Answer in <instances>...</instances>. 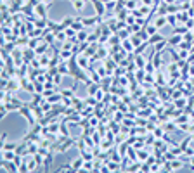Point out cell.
<instances>
[{"label": "cell", "mask_w": 194, "mask_h": 173, "mask_svg": "<svg viewBox=\"0 0 194 173\" xmlns=\"http://www.w3.org/2000/svg\"><path fill=\"white\" fill-rule=\"evenodd\" d=\"M75 144H78V140H75V139H71V137H68V139H66V140L61 144V145H57V147H56V153L64 154L68 149H70V147H73Z\"/></svg>", "instance_id": "6da1fadb"}, {"label": "cell", "mask_w": 194, "mask_h": 173, "mask_svg": "<svg viewBox=\"0 0 194 173\" xmlns=\"http://www.w3.org/2000/svg\"><path fill=\"white\" fill-rule=\"evenodd\" d=\"M47 7H49L47 4H42V2H40V4L35 7V10H37V16H38V18H42V19H47Z\"/></svg>", "instance_id": "7a4b0ae2"}, {"label": "cell", "mask_w": 194, "mask_h": 173, "mask_svg": "<svg viewBox=\"0 0 194 173\" xmlns=\"http://www.w3.org/2000/svg\"><path fill=\"white\" fill-rule=\"evenodd\" d=\"M54 149H51L49 151V154L45 156V161H43V172H49L51 170V164H52V161H54Z\"/></svg>", "instance_id": "3957f363"}, {"label": "cell", "mask_w": 194, "mask_h": 173, "mask_svg": "<svg viewBox=\"0 0 194 173\" xmlns=\"http://www.w3.org/2000/svg\"><path fill=\"white\" fill-rule=\"evenodd\" d=\"M94 7H95V12H97V16H104L106 14V4L104 2H99V0H92Z\"/></svg>", "instance_id": "277c9868"}, {"label": "cell", "mask_w": 194, "mask_h": 173, "mask_svg": "<svg viewBox=\"0 0 194 173\" xmlns=\"http://www.w3.org/2000/svg\"><path fill=\"white\" fill-rule=\"evenodd\" d=\"M83 163H85V159H83L82 156L78 158V159H75L71 163V166H73V172H82V168H83Z\"/></svg>", "instance_id": "5b68a950"}, {"label": "cell", "mask_w": 194, "mask_h": 173, "mask_svg": "<svg viewBox=\"0 0 194 173\" xmlns=\"http://www.w3.org/2000/svg\"><path fill=\"white\" fill-rule=\"evenodd\" d=\"M23 54H24V62L28 64V61H33V59H35V54H37V52H35V49L28 47V49L23 52Z\"/></svg>", "instance_id": "8992f818"}, {"label": "cell", "mask_w": 194, "mask_h": 173, "mask_svg": "<svg viewBox=\"0 0 194 173\" xmlns=\"http://www.w3.org/2000/svg\"><path fill=\"white\" fill-rule=\"evenodd\" d=\"M182 40H184V38H182V35H177V33H175L174 36L168 40V43H170L172 47H179V45L182 43Z\"/></svg>", "instance_id": "52a82bcc"}, {"label": "cell", "mask_w": 194, "mask_h": 173, "mask_svg": "<svg viewBox=\"0 0 194 173\" xmlns=\"http://www.w3.org/2000/svg\"><path fill=\"white\" fill-rule=\"evenodd\" d=\"M76 61H78V66L85 69V68H89V59H87V55L83 54V55H76Z\"/></svg>", "instance_id": "ba28073f"}, {"label": "cell", "mask_w": 194, "mask_h": 173, "mask_svg": "<svg viewBox=\"0 0 194 173\" xmlns=\"http://www.w3.org/2000/svg\"><path fill=\"white\" fill-rule=\"evenodd\" d=\"M135 68H137V69H141V68H146V59L142 57V54L135 55Z\"/></svg>", "instance_id": "9c48e42d"}, {"label": "cell", "mask_w": 194, "mask_h": 173, "mask_svg": "<svg viewBox=\"0 0 194 173\" xmlns=\"http://www.w3.org/2000/svg\"><path fill=\"white\" fill-rule=\"evenodd\" d=\"M168 23V19H166V16H160V18H156V21H154V26L160 30V28H163L165 24Z\"/></svg>", "instance_id": "30bf717a"}, {"label": "cell", "mask_w": 194, "mask_h": 173, "mask_svg": "<svg viewBox=\"0 0 194 173\" xmlns=\"http://www.w3.org/2000/svg\"><path fill=\"white\" fill-rule=\"evenodd\" d=\"M47 47H49V42H43V43H40L37 49H35V52H37V55H43L45 52H47Z\"/></svg>", "instance_id": "8fae6325"}, {"label": "cell", "mask_w": 194, "mask_h": 173, "mask_svg": "<svg viewBox=\"0 0 194 173\" xmlns=\"http://www.w3.org/2000/svg\"><path fill=\"white\" fill-rule=\"evenodd\" d=\"M83 26H85V24L82 23V18H76V19H75V23L71 24V28L76 31V33H78L80 30H83Z\"/></svg>", "instance_id": "7c38bea8"}, {"label": "cell", "mask_w": 194, "mask_h": 173, "mask_svg": "<svg viewBox=\"0 0 194 173\" xmlns=\"http://www.w3.org/2000/svg\"><path fill=\"white\" fill-rule=\"evenodd\" d=\"M16 151H4V156H2V159H5V161H14V158H16Z\"/></svg>", "instance_id": "4fadbf2b"}, {"label": "cell", "mask_w": 194, "mask_h": 173, "mask_svg": "<svg viewBox=\"0 0 194 173\" xmlns=\"http://www.w3.org/2000/svg\"><path fill=\"white\" fill-rule=\"evenodd\" d=\"M161 40H165L163 36L160 35V33H156V35H153V36H149V45H154V43H158V42H161Z\"/></svg>", "instance_id": "5bb4252c"}, {"label": "cell", "mask_w": 194, "mask_h": 173, "mask_svg": "<svg viewBox=\"0 0 194 173\" xmlns=\"http://www.w3.org/2000/svg\"><path fill=\"white\" fill-rule=\"evenodd\" d=\"M166 43H168L166 40H161V42H158V43H154V52H163V49L166 47Z\"/></svg>", "instance_id": "9a60e30c"}, {"label": "cell", "mask_w": 194, "mask_h": 173, "mask_svg": "<svg viewBox=\"0 0 194 173\" xmlns=\"http://www.w3.org/2000/svg\"><path fill=\"white\" fill-rule=\"evenodd\" d=\"M97 49H99V43H94L92 47H90V49H87L83 54H85L87 57H90V55H94V54H95V50H97Z\"/></svg>", "instance_id": "2e32d148"}, {"label": "cell", "mask_w": 194, "mask_h": 173, "mask_svg": "<svg viewBox=\"0 0 194 173\" xmlns=\"http://www.w3.org/2000/svg\"><path fill=\"white\" fill-rule=\"evenodd\" d=\"M59 55H61V59H62V61H68V59H71L75 54H71L70 50H64V49H62V50L59 52Z\"/></svg>", "instance_id": "e0dca14e"}, {"label": "cell", "mask_w": 194, "mask_h": 173, "mask_svg": "<svg viewBox=\"0 0 194 173\" xmlns=\"http://www.w3.org/2000/svg\"><path fill=\"white\" fill-rule=\"evenodd\" d=\"M85 104L94 107V106H97V104H99V101L95 99V95H90V97H87V99H85Z\"/></svg>", "instance_id": "ac0fdd59"}, {"label": "cell", "mask_w": 194, "mask_h": 173, "mask_svg": "<svg viewBox=\"0 0 194 173\" xmlns=\"http://www.w3.org/2000/svg\"><path fill=\"white\" fill-rule=\"evenodd\" d=\"M71 4L75 5V9L76 10H82L83 7H85V0H73Z\"/></svg>", "instance_id": "d6986e66"}, {"label": "cell", "mask_w": 194, "mask_h": 173, "mask_svg": "<svg viewBox=\"0 0 194 173\" xmlns=\"http://www.w3.org/2000/svg\"><path fill=\"white\" fill-rule=\"evenodd\" d=\"M59 92H61L64 97H70V99L75 97V90H73V88H64V90H59Z\"/></svg>", "instance_id": "ffe728a7"}, {"label": "cell", "mask_w": 194, "mask_h": 173, "mask_svg": "<svg viewBox=\"0 0 194 173\" xmlns=\"http://www.w3.org/2000/svg\"><path fill=\"white\" fill-rule=\"evenodd\" d=\"M87 88H89V95H95V93H97V90H99V83H94V85H89Z\"/></svg>", "instance_id": "44dd1931"}, {"label": "cell", "mask_w": 194, "mask_h": 173, "mask_svg": "<svg viewBox=\"0 0 194 173\" xmlns=\"http://www.w3.org/2000/svg\"><path fill=\"white\" fill-rule=\"evenodd\" d=\"M76 36H78V38H76V40H78V42H85V40H87V38H89V35H87V31H83V30H80V31H78V33H76Z\"/></svg>", "instance_id": "7402d4cb"}, {"label": "cell", "mask_w": 194, "mask_h": 173, "mask_svg": "<svg viewBox=\"0 0 194 173\" xmlns=\"http://www.w3.org/2000/svg\"><path fill=\"white\" fill-rule=\"evenodd\" d=\"M19 172H21V173L30 172V166H28V159H24V161H23V163L19 164Z\"/></svg>", "instance_id": "603a6c76"}, {"label": "cell", "mask_w": 194, "mask_h": 173, "mask_svg": "<svg viewBox=\"0 0 194 173\" xmlns=\"http://www.w3.org/2000/svg\"><path fill=\"white\" fill-rule=\"evenodd\" d=\"M56 38L59 42H64L68 38V35H66V31H56Z\"/></svg>", "instance_id": "cb8c5ba5"}, {"label": "cell", "mask_w": 194, "mask_h": 173, "mask_svg": "<svg viewBox=\"0 0 194 173\" xmlns=\"http://www.w3.org/2000/svg\"><path fill=\"white\" fill-rule=\"evenodd\" d=\"M166 19H168V24H170V26H175V24H177V16H174V14H166Z\"/></svg>", "instance_id": "d4e9b609"}, {"label": "cell", "mask_w": 194, "mask_h": 173, "mask_svg": "<svg viewBox=\"0 0 194 173\" xmlns=\"http://www.w3.org/2000/svg\"><path fill=\"white\" fill-rule=\"evenodd\" d=\"M146 31L149 33V36H153V35H156L158 28H156V26H151V24H146Z\"/></svg>", "instance_id": "484cf974"}, {"label": "cell", "mask_w": 194, "mask_h": 173, "mask_svg": "<svg viewBox=\"0 0 194 173\" xmlns=\"http://www.w3.org/2000/svg\"><path fill=\"white\" fill-rule=\"evenodd\" d=\"M180 166H182V163H180L179 159H174V161L170 163V170H179Z\"/></svg>", "instance_id": "4316f807"}, {"label": "cell", "mask_w": 194, "mask_h": 173, "mask_svg": "<svg viewBox=\"0 0 194 173\" xmlns=\"http://www.w3.org/2000/svg\"><path fill=\"white\" fill-rule=\"evenodd\" d=\"M62 76H64V74H61V73H56V74H54V78H52V82L56 83V85H59V83H61V80H62ZM56 90H57V88H56Z\"/></svg>", "instance_id": "83f0119b"}, {"label": "cell", "mask_w": 194, "mask_h": 173, "mask_svg": "<svg viewBox=\"0 0 194 173\" xmlns=\"http://www.w3.org/2000/svg\"><path fill=\"white\" fill-rule=\"evenodd\" d=\"M187 30H189L187 26H179V28H175V33H177V35H185Z\"/></svg>", "instance_id": "f1b7e54d"}, {"label": "cell", "mask_w": 194, "mask_h": 173, "mask_svg": "<svg viewBox=\"0 0 194 173\" xmlns=\"http://www.w3.org/2000/svg\"><path fill=\"white\" fill-rule=\"evenodd\" d=\"M28 166H30V172H35V168L38 166V163L35 161V158H33V159H30V161H28Z\"/></svg>", "instance_id": "f546056e"}, {"label": "cell", "mask_w": 194, "mask_h": 173, "mask_svg": "<svg viewBox=\"0 0 194 173\" xmlns=\"http://www.w3.org/2000/svg\"><path fill=\"white\" fill-rule=\"evenodd\" d=\"M40 62H42V66H43V64H51V59L43 54V55H40Z\"/></svg>", "instance_id": "4dcf8cb0"}, {"label": "cell", "mask_w": 194, "mask_h": 173, "mask_svg": "<svg viewBox=\"0 0 194 173\" xmlns=\"http://www.w3.org/2000/svg\"><path fill=\"white\" fill-rule=\"evenodd\" d=\"M154 137L161 139V137H163V130H161V128H156V126H154Z\"/></svg>", "instance_id": "1f68e13d"}, {"label": "cell", "mask_w": 194, "mask_h": 173, "mask_svg": "<svg viewBox=\"0 0 194 173\" xmlns=\"http://www.w3.org/2000/svg\"><path fill=\"white\" fill-rule=\"evenodd\" d=\"M95 99H97L99 102H101L102 99H104V92H102L101 88H99V90H97V93H95Z\"/></svg>", "instance_id": "d6a6232c"}, {"label": "cell", "mask_w": 194, "mask_h": 173, "mask_svg": "<svg viewBox=\"0 0 194 173\" xmlns=\"http://www.w3.org/2000/svg\"><path fill=\"white\" fill-rule=\"evenodd\" d=\"M184 154L187 156V158H191V156H194V149L193 147H187V149L184 151Z\"/></svg>", "instance_id": "836d02e7"}, {"label": "cell", "mask_w": 194, "mask_h": 173, "mask_svg": "<svg viewBox=\"0 0 194 173\" xmlns=\"http://www.w3.org/2000/svg\"><path fill=\"white\" fill-rule=\"evenodd\" d=\"M193 36H194L193 33H185V35H184V40H185V42H189V43H191V42L194 40Z\"/></svg>", "instance_id": "e575fe53"}, {"label": "cell", "mask_w": 194, "mask_h": 173, "mask_svg": "<svg viewBox=\"0 0 194 173\" xmlns=\"http://www.w3.org/2000/svg\"><path fill=\"white\" fill-rule=\"evenodd\" d=\"M177 19L185 21V19H187V14H185V12H179V14H177Z\"/></svg>", "instance_id": "d590c367"}, {"label": "cell", "mask_w": 194, "mask_h": 173, "mask_svg": "<svg viewBox=\"0 0 194 173\" xmlns=\"http://www.w3.org/2000/svg\"><path fill=\"white\" fill-rule=\"evenodd\" d=\"M71 42H73V40H71ZM71 42H64L62 49H64V50H70V49H71Z\"/></svg>", "instance_id": "8d00e7d4"}, {"label": "cell", "mask_w": 194, "mask_h": 173, "mask_svg": "<svg viewBox=\"0 0 194 173\" xmlns=\"http://www.w3.org/2000/svg\"><path fill=\"white\" fill-rule=\"evenodd\" d=\"M156 78H158V85H163V83H165L163 76H161V73H158V76H156Z\"/></svg>", "instance_id": "74e56055"}, {"label": "cell", "mask_w": 194, "mask_h": 173, "mask_svg": "<svg viewBox=\"0 0 194 173\" xmlns=\"http://www.w3.org/2000/svg\"><path fill=\"white\" fill-rule=\"evenodd\" d=\"M165 128L166 130H175V125L174 123H168V125H165Z\"/></svg>", "instance_id": "f35d334b"}, {"label": "cell", "mask_w": 194, "mask_h": 173, "mask_svg": "<svg viewBox=\"0 0 194 173\" xmlns=\"http://www.w3.org/2000/svg\"><path fill=\"white\" fill-rule=\"evenodd\" d=\"M7 139H9V137H7V133L4 132V133H2V145H4V144L7 142Z\"/></svg>", "instance_id": "ab89813d"}, {"label": "cell", "mask_w": 194, "mask_h": 173, "mask_svg": "<svg viewBox=\"0 0 194 173\" xmlns=\"http://www.w3.org/2000/svg\"><path fill=\"white\" fill-rule=\"evenodd\" d=\"M141 4H144V5H153L154 2L153 0H141Z\"/></svg>", "instance_id": "60d3db41"}, {"label": "cell", "mask_w": 194, "mask_h": 173, "mask_svg": "<svg viewBox=\"0 0 194 173\" xmlns=\"http://www.w3.org/2000/svg\"><path fill=\"white\" fill-rule=\"evenodd\" d=\"M180 59H187V50H182V52H180Z\"/></svg>", "instance_id": "b9f144b4"}, {"label": "cell", "mask_w": 194, "mask_h": 173, "mask_svg": "<svg viewBox=\"0 0 194 173\" xmlns=\"http://www.w3.org/2000/svg\"><path fill=\"white\" fill-rule=\"evenodd\" d=\"M189 163H191V170H194V158L191 156V159H189Z\"/></svg>", "instance_id": "7bdbcfd3"}, {"label": "cell", "mask_w": 194, "mask_h": 173, "mask_svg": "<svg viewBox=\"0 0 194 173\" xmlns=\"http://www.w3.org/2000/svg\"><path fill=\"white\" fill-rule=\"evenodd\" d=\"M125 21H128V23H130V24H133V23H135V19H133L132 16H130V18H127V19H125Z\"/></svg>", "instance_id": "ee69618b"}, {"label": "cell", "mask_w": 194, "mask_h": 173, "mask_svg": "<svg viewBox=\"0 0 194 173\" xmlns=\"http://www.w3.org/2000/svg\"><path fill=\"white\" fill-rule=\"evenodd\" d=\"M163 2H165V4H174L175 0H163Z\"/></svg>", "instance_id": "f6af8a7d"}, {"label": "cell", "mask_w": 194, "mask_h": 173, "mask_svg": "<svg viewBox=\"0 0 194 173\" xmlns=\"http://www.w3.org/2000/svg\"><path fill=\"white\" fill-rule=\"evenodd\" d=\"M101 2H104V4H108V2H111V0H101Z\"/></svg>", "instance_id": "bcb514c9"}, {"label": "cell", "mask_w": 194, "mask_h": 173, "mask_svg": "<svg viewBox=\"0 0 194 173\" xmlns=\"http://www.w3.org/2000/svg\"><path fill=\"white\" fill-rule=\"evenodd\" d=\"M4 2H5V4H7V2H10V0H4Z\"/></svg>", "instance_id": "7dc6e473"}, {"label": "cell", "mask_w": 194, "mask_h": 173, "mask_svg": "<svg viewBox=\"0 0 194 173\" xmlns=\"http://www.w3.org/2000/svg\"><path fill=\"white\" fill-rule=\"evenodd\" d=\"M191 52H194V47H193V49H191Z\"/></svg>", "instance_id": "c3c4849f"}]
</instances>
